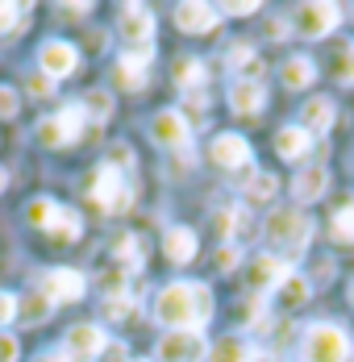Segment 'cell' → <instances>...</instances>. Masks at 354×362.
Segmentation results:
<instances>
[{
  "mask_svg": "<svg viewBox=\"0 0 354 362\" xmlns=\"http://www.w3.org/2000/svg\"><path fill=\"white\" fill-rule=\"evenodd\" d=\"M238 262H242V250L238 246H221L217 250V271H238Z\"/></svg>",
  "mask_w": 354,
  "mask_h": 362,
  "instance_id": "cell-38",
  "label": "cell"
},
{
  "mask_svg": "<svg viewBox=\"0 0 354 362\" xmlns=\"http://www.w3.org/2000/svg\"><path fill=\"white\" fill-rule=\"evenodd\" d=\"M280 79H283V88L300 92V88H309V83L317 79V67H313V59H309V54H296V59H287V63H283Z\"/></svg>",
  "mask_w": 354,
  "mask_h": 362,
  "instance_id": "cell-24",
  "label": "cell"
},
{
  "mask_svg": "<svg viewBox=\"0 0 354 362\" xmlns=\"http://www.w3.org/2000/svg\"><path fill=\"white\" fill-rule=\"evenodd\" d=\"M267 34H271V37H287V21H280V17H275V21L267 25Z\"/></svg>",
  "mask_w": 354,
  "mask_h": 362,
  "instance_id": "cell-44",
  "label": "cell"
},
{
  "mask_svg": "<svg viewBox=\"0 0 354 362\" xmlns=\"http://www.w3.org/2000/svg\"><path fill=\"white\" fill-rule=\"evenodd\" d=\"M325 187H329V171H325L321 163H313V167H300V171H296L292 196H296V200H321Z\"/></svg>",
  "mask_w": 354,
  "mask_h": 362,
  "instance_id": "cell-17",
  "label": "cell"
},
{
  "mask_svg": "<svg viewBox=\"0 0 354 362\" xmlns=\"http://www.w3.org/2000/svg\"><path fill=\"white\" fill-rule=\"evenodd\" d=\"M221 13H229V17H250V13H258V4H254V0H229V4H221Z\"/></svg>",
  "mask_w": 354,
  "mask_h": 362,
  "instance_id": "cell-40",
  "label": "cell"
},
{
  "mask_svg": "<svg viewBox=\"0 0 354 362\" xmlns=\"http://www.w3.org/2000/svg\"><path fill=\"white\" fill-rule=\"evenodd\" d=\"M25 88H30L34 96H50V88H55V79H46V75H30V79H25Z\"/></svg>",
  "mask_w": 354,
  "mask_h": 362,
  "instance_id": "cell-43",
  "label": "cell"
},
{
  "mask_svg": "<svg viewBox=\"0 0 354 362\" xmlns=\"http://www.w3.org/2000/svg\"><path fill=\"white\" fill-rule=\"evenodd\" d=\"M34 362H67L63 354H42V358H34Z\"/></svg>",
  "mask_w": 354,
  "mask_h": 362,
  "instance_id": "cell-45",
  "label": "cell"
},
{
  "mask_svg": "<svg viewBox=\"0 0 354 362\" xmlns=\"http://www.w3.org/2000/svg\"><path fill=\"white\" fill-rule=\"evenodd\" d=\"M329 125H333V100L313 96V100L300 109V129H304V134H325Z\"/></svg>",
  "mask_w": 354,
  "mask_h": 362,
  "instance_id": "cell-22",
  "label": "cell"
},
{
  "mask_svg": "<svg viewBox=\"0 0 354 362\" xmlns=\"http://www.w3.org/2000/svg\"><path fill=\"white\" fill-rule=\"evenodd\" d=\"M21 13H25V4H8V0H0V34H13Z\"/></svg>",
  "mask_w": 354,
  "mask_h": 362,
  "instance_id": "cell-37",
  "label": "cell"
},
{
  "mask_svg": "<svg viewBox=\"0 0 354 362\" xmlns=\"http://www.w3.org/2000/svg\"><path fill=\"white\" fill-rule=\"evenodd\" d=\"M300 354H304V362H350L354 341H350V333H346L342 325L317 321V325H309V333H304Z\"/></svg>",
  "mask_w": 354,
  "mask_h": 362,
  "instance_id": "cell-2",
  "label": "cell"
},
{
  "mask_svg": "<svg viewBox=\"0 0 354 362\" xmlns=\"http://www.w3.org/2000/svg\"><path fill=\"white\" fill-rule=\"evenodd\" d=\"M4 187H8V171H0V192H4Z\"/></svg>",
  "mask_w": 354,
  "mask_h": 362,
  "instance_id": "cell-46",
  "label": "cell"
},
{
  "mask_svg": "<svg viewBox=\"0 0 354 362\" xmlns=\"http://www.w3.org/2000/svg\"><path fill=\"white\" fill-rule=\"evenodd\" d=\"M287 275H292V258H283V254H258L254 267H250V288L271 291V288H280Z\"/></svg>",
  "mask_w": 354,
  "mask_h": 362,
  "instance_id": "cell-11",
  "label": "cell"
},
{
  "mask_svg": "<svg viewBox=\"0 0 354 362\" xmlns=\"http://www.w3.org/2000/svg\"><path fill=\"white\" fill-rule=\"evenodd\" d=\"M159 362H205L209 358V341L200 329H167L159 337V350H154Z\"/></svg>",
  "mask_w": 354,
  "mask_h": 362,
  "instance_id": "cell-3",
  "label": "cell"
},
{
  "mask_svg": "<svg viewBox=\"0 0 354 362\" xmlns=\"http://www.w3.org/2000/svg\"><path fill=\"white\" fill-rule=\"evenodd\" d=\"M171 79H176L179 92H200L205 88V79H209V67L200 63V59H192V54H183V59H176V67H171Z\"/></svg>",
  "mask_w": 354,
  "mask_h": 362,
  "instance_id": "cell-19",
  "label": "cell"
},
{
  "mask_svg": "<svg viewBox=\"0 0 354 362\" xmlns=\"http://www.w3.org/2000/svg\"><path fill=\"white\" fill-rule=\"evenodd\" d=\"M304 300H309V279H300V275L292 271L280 288H275V304H280V308H300Z\"/></svg>",
  "mask_w": 354,
  "mask_h": 362,
  "instance_id": "cell-26",
  "label": "cell"
},
{
  "mask_svg": "<svg viewBox=\"0 0 354 362\" xmlns=\"http://www.w3.org/2000/svg\"><path fill=\"white\" fill-rule=\"evenodd\" d=\"M55 117H59V125L67 129V142H79V134H84V125H88L84 109H79V105H63Z\"/></svg>",
  "mask_w": 354,
  "mask_h": 362,
  "instance_id": "cell-33",
  "label": "cell"
},
{
  "mask_svg": "<svg viewBox=\"0 0 354 362\" xmlns=\"http://www.w3.org/2000/svg\"><path fill=\"white\" fill-rule=\"evenodd\" d=\"M38 67L46 79H67L75 67H79V50L63 42V37H50V42H42V50H38Z\"/></svg>",
  "mask_w": 354,
  "mask_h": 362,
  "instance_id": "cell-8",
  "label": "cell"
},
{
  "mask_svg": "<svg viewBox=\"0 0 354 362\" xmlns=\"http://www.w3.org/2000/svg\"><path fill=\"white\" fill-rule=\"evenodd\" d=\"M159 325L171 329H196L212 317V291L205 284H167L154 300Z\"/></svg>",
  "mask_w": 354,
  "mask_h": 362,
  "instance_id": "cell-1",
  "label": "cell"
},
{
  "mask_svg": "<svg viewBox=\"0 0 354 362\" xmlns=\"http://www.w3.org/2000/svg\"><path fill=\"white\" fill-rule=\"evenodd\" d=\"M333 75H338L342 83H354V46H342V50H338V59H333Z\"/></svg>",
  "mask_w": 354,
  "mask_h": 362,
  "instance_id": "cell-36",
  "label": "cell"
},
{
  "mask_svg": "<svg viewBox=\"0 0 354 362\" xmlns=\"http://www.w3.org/2000/svg\"><path fill=\"white\" fill-rule=\"evenodd\" d=\"M267 105V88L263 83H250V79H234L229 88V109L242 112V117H254V112Z\"/></svg>",
  "mask_w": 354,
  "mask_h": 362,
  "instance_id": "cell-16",
  "label": "cell"
},
{
  "mask_svg": "<svg viewBox=\"0 0 354 362\" xmlns=\"http://www.w3.org/2000/svg\"><path fill=\"white\" fill-rule=\"evenodd\" d=\"M46 233H55V238H67V242H79V233H84V221L75 209H55V217H50V229Z\"/></svg>",
  "mask_w": 354,
  "mask_h": 362,
  "instance_id": "cell-27",
  "label": "cell"
},
{
  "mask_svg": "<svg viewBox=\"0 0 354 362\" xmlns=\"http://www.w3.org/2000/svg\"><path fill=\"white\" fill-rule=\"evenodd\" d=\"M163 250H167V258H171L176 267L192 262V258H196V233H192L188 225H171V229L163 233Z\"/></svg>",
  "mask_w": 354,
  "mask_h": 362,
  "instance_id": "cell-18",
  "label": "cell"
},
{
  "mask_svg": "<svg viewBox=\"0 0 354 362\" xmlns=\"http://www.w3.org/2000/svg\"><path fill=\"white\" fill-rule=\"evenodd\" d=\"M38 291H42L50 304H75V300H84V275L71 271V267H55V271L42 275Z\"/></svg>",
  "mask_w": 354,
  "mask_h": 362,
  "instance_id": "cell-7",
  "label": "cell"
},
{
  "mask_svg": "<svg viewBox=\"0 0 354 362\" xmlns=\"http://www.w3.org/2000/svg\"><path fill=\"white\" fill-rule=\"evenodd\" d=\"M34 138H38V146H46V150H55V146H71L67 129L59 125V117H42L38 129H34Z\"/></svg>",
  "mask_w": 354,
  "mask_h": 362,
  "instance_id": "cell-30",
  "label": "cell"
},
{
  "mask_svg": "<svg viewBox=\"0 0 354 362\" xmlns=\"http://www.w3.org/2000/svg\"><path fill=\"white\" fill-rule=\"evenodd\" d=\"M17 317V296L13 291H0V325H8Z\"/></svg>",
  "mask_w": 354,
  "mask_h": 362,
  "instance_id": "cell-41",
  "label": "cell"
},
{
  "mask_svg": "<svg viewBox=\"0 0 354 362\" xmlns=\"http://www.w3.org/2000/svg\"><path fill=\"white\" fill-rule=\"evenodd\" d=\"M267 238L287 246V250H304L309 238H313V221L304 217L300 209H275L267 217Z\"/></svg>",
  "mask_w": 354,
  "mask_h": 362,
  "instance_id": "cell-4",
  "label": "cell"
},
{
  "mask_svg": "<svg viewBox=\"0 0 354 362\" xmlns=\"http://www.w3.org/2000/svg\"><path fill=\"white\" fill-rule=\"evenodd\" d=\"M113 258H117V267H121V271H138L142 262H146V246H142V238H134V233L117 238Z\"/></svg>",
  "mask_w": 354,
  "mask_h": 362,
  "instance_id": "cell-25",
  "label": "cell"
},
{
  "mask_svg": "<svg viewBox=\"0 0 354 362\" xmlns=\"http://www.w3.org/2000/svg\"><path fill=\"white\" fill-rule=\"evenodd\" d=\"M55 209H59V204H55V200H46V196H42V200H30V204H25V221H30L34 229H50Z\"/></svg>",
  "mask_w": 354,
  "mask_h": 362,
  "instance_id": "cell-34",
  "label": "cell"
},
{
  "mask_svg": "<svg viewBox=\"0 0 354 362\" xmlns=\"http://www.w3.org/2000/svg\"><path fill=\"white\" fill-rule=\"evenodd\" d=\"M263 354L250 346V341H242V337H221L217 346H209V362H258Z\"/></svg>",
  "mask_w": 354,
  "mask_h": 362,
  "instance_id": "cell-21",
  "label": "cell"
},
{
  "mask_svg": "<svg viewBox=\"0 0 354 362\" xmlns=\"http://www.w3.org/2000/svg\"><path fill=\"white\" fill-rule=\"evenodd\" d=\"M17 354H21V346H17V337L0 329V362H17Z\"/></svg>",
  "mask_w": 354,
  "mask_h": 362,
  "instance_id": "cell-39",
  "label": "cell"
},
{
  "mask_svg": "<svg viewBox=\"0 0 354 362\" xmlns=\"http://www.w3.org/2000/svg\"><path fill=\"white\" fill-rule=\"evenodd\" d=\"M225 63H229V71H238L242 79H250V83H258V75H263V63H258V54H254V46H246V42H238V46H229V54H225Z\"/></svg>",
  "mask_w": 354,
  "mask_h": 362,
  "instance_id": "cell-23",
  "label": "cell"
},
{
  "mask_svg": "<svg viewBox=\"0 0 354 362\" xmlns=\"http://www.w3.org/2000/svg\"><path fill=\"white\" fill-rule=\"evenodd\" d=\"M130 362H134V358H130Z\"/></svg>",
  "mask_w": 354,
  "mask_h": 362,
  "instance_id": "cell-48",
  "label": "cell"
},
{
  "mask_svg": "<svg viewBox=\"0 0 354 362\" xmlns=\"http://www.w3.org/2000/svg\"><path fill=\"white\" fill-rule=\"evenodd\" d=\"M50 308H55V304H50L42 291H30L25 300H17V313H25V321H34V325L46 317V313H50Z\"/></svg>",
  "mask_w": 354,
  "mask_h": 362,
  "instance_id": "cell-35",
  "label": "cell"
},
{
  "mask_svg": "<svg viewBox=\"0 0 354 362\" xmlns=\"http://www.w3.org/2000/svg\"><path fill=\"white\" fill-rule=\"evenodd\" d=\"M17 105H21L17 92L13 88H0V117H17Z\"/></svg>",
  "mask_w": 354,
  "mask_h": 362,
  "instance_id": "cell-42",
  "label": "cell"
},
{
  "mask_svg": "<svg viewBox=\"0 0 354 362\" xmlns=\"http://www.w3.org/2000/svg\"><path fill=\"white\" fill-rule=\"evenodd\" d=\"M275 150H280V158H287V163H300L313 150V134H304L300 125H283L280 134H275Z\"/></svg>",
  "mask_w": 354,
  "mask_h": 362,
  "instance_id": "cell-20",
  "label": "cell"
},
{
  "mask_svg": "<svg viewBox=\"0 0 354 362\" xmlns=\"http://www.w3.org/2000/svg\"><path fill=\"white\" fill-rule=\"evenodd\" d=\"M275 187H280V180H275L271 171H254L242 192H246L250 204H267V200H275Z\"/></svg>",
  "mask_w": 354,
  "mask_h": 362,
  "instance_id": "cell-28",
  "label": "cell"
},
{
  "mask_svg": "<svg viewBox=\"0 0 354 362\" xmlns=\"http://www.w3.org/2000/svg\"><path fill=\"white\" fill-rule=\"evenodd\" d=\"M342 25V8L329 4V0H313V4H300L296 8V30L300 37H325Z\"/></svg>",
  "mask_w": 354,
  "mask_h": 362,
  "instance_id": "cell-6",
  "label": "cell"
},
{
  "mask_svg": "<svg viewBox=\"0 0 354 362\" xmlns=\"http://www.w3.org/2000/svg\"><path fill=\"white\" fill-rule=\"evenodd\" d=\"M176 25L183 34H212L217 30V8L200 4V0H183L176 8Z\"/></svg>",
  "mask_w": 354,
  "mask_h": 362,
  "instance_id": "cell-15",
  "label": "cell"
},
{
  "mask_svg": "<svg viewBox=\"0 0 354 362\" xmlns=\"http://www.w3.org/2000/svg\"><path fill=\"white\" fill-rule=\"evenodd\" d=\"M105 213H125L130 204H134V187H130V180L121 175V171H113V167H105L101 163V171L92 175V192H88Z\"/></svg>",
  "mask_w": 354,
  "mask_h": 362,
  "instance_id": "cell-5",
  "label": "cell"
},
{
  "mask_svg": "<svg viewBox=\"0 0 354 362\" xmlns=\"http://www.w3.org/2000/svg\"><path fill=\"white\" fill-rule=\"evenodd\" d=\"M105 313L108 321H125V317H138V296L134 291H121V296H108L105 300Z\"/></svg>",
  "mask_w": 354,
  "mask_h": 362,
  "instance_id": "cell-29",
  "label": "cell"
},
{
  "mask_svg": "<svg viewBox=\"0 0 354 362\" xmlns=\"http://www.w3.org/2000/svg\"><path fill=\"white\" fill-rule=\"evenodd\" d=\"M101 350H108V337L101 325H71L67 329V354L71 358H101Z\"/></svg>",
  "mask_w": 354,
  "mask_h": 362,
  "instance_id": "cell-12",
  "label": "cell"
},
{
  "mask_svg": "<svg viewBox=\"0 0 354 362\" xmlns=\"http://www.w3.org/2000/svg\"><path fill=\"white\" fill-rule=\"evenodd\" d=\"M146 71H150V46H134L117 63V83L130 88V92H142L146 88Z\"/></svg>",
  "mask_w": 354,
  "mask_h": 362,
  "instance_id": "cell-14",
  "label": "cell"
},
{
  "mask_svg": "<svg viewBox=\"0 0 354 362\" xmlns=\"http://www.w3.org/2000/svg\"><path fill=\"white\" fill-rule=\"evenodd\" d=\"M350 304H354V284H350Z\"/></svg>",
  "mask_w": 354,
  "mask_h": 362,
  "instance_id": "cell-47",
  "label": "cell"
},
{
  "mask_svg": "<svg viewBox=\"0 0 354 362\" xmlns=\"http://www.w3.org/2000/svg\"><path fill=\"white\" fill-rule=\"evenodd\" d=\"M209 158L217 163V167H225V171H242V167H250L254 154H250L246 138H238V134H221V138H212Z\"/></svg>",
  "mask_w": 354,
  "mask_h": 362,
  "instance_id": "cell-10",
  "label": "cell"
},
{
  "mask_svg": "<svg viewBox=\"0 0 354 362\" xmlns=\"http://www.w3.org/2000/svg\"><path fill=\"white\" fill-rule=\"evenodd\" d=\"M329 238H333V242H354V200L342 204V209L329 217Z\"/></svg>",
  "mask_w": 354,
  "mask_h": 362,
  "instance_id": "cell-31",
  "label": "cell"
},
{
  "mask_svg": "<svg viewBox=\"0 0 354 362\" xmlns=\"http://www.w3.org/2000/svg\"><path fill=\"white\" fill-rule=\"evenodd\" d=\"M121 37L130 42V50L134 46H150V37H154V17H150V8L146 4H121Z\"/></svg>",
  "mask_w": 354,
  "mask_h": 362,
  "instance_id": "cell-9",
  "label": "cell"
},
{
  "mask_svg": "<svg viewBox=\"0 0 354 362\" xmlns=\"http://www.w3.org/2000/svg\"><path fill=\"white\" fill-rule=\"evenodd\" d=\"M150 138L159 146H188L192 142V125H188V117L176 109H167V112H159L154 121H150Z\"/></svg>",
  "mask_w": 354,
  "mask_h": 362,
  "instance_id": "cell-13",
  "label": "cell"
},
{
  "mask_svg": "<svg viewBox=\"0 0 354 362\" xmlns=\"http://www.w3.org/2000/svg\"><path fill=\"white\" fill-rule=\"evenodd\" d=\"M79 109H84L88 121H105V117H113V96L101 92V88H92V92L84 96V105H79Z\"/></svg>",
  "mask_w": 354,
  "mask_h": 362,
  "instance_id": "cell-32",
  "label": "cell"
}]
</instances>
